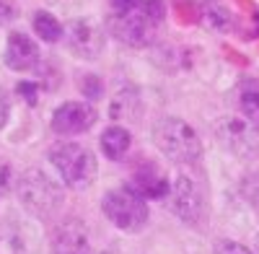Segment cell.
Masks as SVG:
<instances>
[{
  "instance_id": "3",
  "label": "cell",
  "mask_w": 259,
  "mask_h": 254,
  "mask_svg": "<svg viewBox=\"0 0 259 254\" xmlns=\"http://www.w3.org/2000/svg\"><path fill=\"white\" fill-rule=\"evenodd\" d=\"M50 161L57 168L60 179L70 189L89 187L96 174V158L85 145L80 143H60L50 151Z\"/></svg>"
},
{
  "instance_id": "24",
  "label": "cell",
  "mask_w": 259,
  "mask_h": 254,
  "mask_svg": "<svg viewBox=\"0 0 259 254\" xmlns=\"http://www.w3.org/2000/svg\"><path fill=\"white\" fill-rule=\"evenodd\" d=\"M8 119H11V99L3 89H0V130L8 124Z\"/></svg>"
},
{
  "instance_id": "25",
  "label": "cell",
  "mask_w": 259,
  "mask_h": 254,
  "mask_svg": "<svg viewBox=\"0 0 259 254\" xmlns=\"http://www.w3.org/2000/svg\"><path fill=\"white\" fill-rule=\"evenodd\" d=\"M256 254H259V234H256Z\"/></svg>"
},
{
  "instance_id": "12",
  "label": "cell",
  "mask_w": 259,
  "mask_h": 254,
  "mask_svg": "<svg viewBox=\"0 0 259 254\" xmlns=\"http://www.w3.org/2000/svg\"><path fill=\"white\" fill-rule=\"evenodd\" d=\"M221 140H226V145L239 156H251V153L259 151V130L249 122L228 119L223 133H221Z\"/></svg>"
},
{
  "instance_id": "8",
  "label": "cell",
  "mask_w": 259,
  "mask_h": 254,
  "mask_svg": "<svg viewBox=\"0 0 259 254\" xmlns=\"http://www.w3.org/2000/svg\"><path fill=\"white\" fill-rule=\"evenodd\" d=\"M96 109L85 101H65L52 114V130L57 135H78L85 133L96 122Z\"/></svg>"
},
{
  "instance_id": "23",
  "label": "cell",
  "mask_w": 259,
  "mask_h": 254,
  "mask_svg": "<svg viewBox=\"0 0 259 254\" xmlns=\"http://www.w3.org/2000/svg\"><path fill=\"white\" fill-rule=\"evenodd\" d=\"M18 16V6L13 0H0V24H11Z\"/></svg>"
},
{
  "instance_id": "15",
  "label": "cell",
  "mask_w": 259,
  "mask_h": 254,
  "mask_svg": "<svg viewBox=\"0 0 259 254\" xmlns=\"http://www.w3.org/2000/svg\"><path fill=\"white\" fill-rule=\"evenodd\" d=\"M31 24H34L36 36H39V39H45V41H60L62 34H65V26L60 24V21H57L52 13H47V11L34 13Z\"/></svg>"
},
{
  "instance_id": "17",
  "label": "cell",
  "mask_w": 259,
  "mask_h": 254,
  "mask_svg": "<svg viewBox=\"0 0 259 254\" xmlns=\"http://www.w3.org/2000/svg\"><path fill=\"white\" fill-rule=\"evenodd\" d=\"M135 109H138V96H135V91H133V89H122V91H117V96H114V101H112L109 114H112V119H127V117L135 114Z\"/></svg>"
},
{
  "instance_id": "6",
  "label": "cell",
  "mask_w": 259,
  "mask_h": 254,
  "mask_svg": "<svg viewBox=\"0 0 259 254\" xmlns=\"http://www.w3.org/2000/svg\"><path fill=\"white\" fill-rule=\"evenodd\" d=\"M171 210L184 221L197 226L205 218V195H202V187L194 182L189 174H179L177 182L171 184V195H168Z\"/></svg>"
},
{
  "instance_id": "13",
  "label": "cell",
  "mask_w": 259,
  "mask_h": 254,
  "mask_svg": "<svg viewBox=\"0 0 259 254\" xmlns=\"http://www.w3.org/2000/svg\"><path fill=\"white\" fill-rule=\"evenodd\" d=\"M130 145H133V135H130L122 124H112V127H106V130L101 133V151L106 158H112V161H119L127 156L130 151Z\"/></svg>"
},
{
  "instance_id": "14",
  "label": "cell",
  "mask_w": 259,
  "mask_h": 254,
  "mask_svg": "<svg viewBox=\"0 0 259 254\" xmlns=\"http://www.w3.org/2000/svg\"><path fill=\"white\" fill-rule=\"evenodd\" d=\"M239 109L249 124L259 130V80H246L239 89Z\"/></svg>"
},
{
  "instance_id": "4",
  "label": "cell",
  "mask_w": 259,
  "mask_h": 254,
  "mask_svg": "<svg viewBox=\"0 0 259 254\" xmlns=\"http://www.w3.org/2000/svg\"><path fill=\"white\" fill-rule=\"evenodd\" d=\"M101 210L122 231H140L148 223V205L133 187L109 189L101 200Z\"/></svg>"
},
{
  "instance_id": "19",
  "label": "cell",
  "mask_w": 259,
  "mask_h": 254,
  "mask_svg": "<svg viewBox=\"0 0 259 254\" xmlns=\"http://www.w3.org/2000/svg\"><path fill=\"white\" fill-rule=\"evenodd\" d=\"M212 254H251V249L244 246V244H239V241H228V239H223V241L215 244Z\"/></svg>"
},
{
  "instance_id": "11",
  "label": "cell",
  "mask_w": 259,
  "mask_h": 254,
  "mask_svg": "<svg viewBox=\"0 0 259 254\" xmlns=\"http://www.w3.org/2000/svg\"><path fill=\"white\" fill-rule=\"evenodd\" d=\"M130 187H133L143 200H145V197H150V200H163V197L171 195L168 179L158 172V166H153V163L138 166L135 174H133V184H130Z\"/></svg>"
},
{
  "instance_id": "20",
  "label": "cell",
  "mask_w": 259,
  "mask_h": 254,
  "mask_svg": "<svg viewBox=\"0 0 259 254\" xmlns=\"http://www.w3.org/2000/svg\"><path fill=\"white\" fill-rule=\"evenodd\" d=\"M16 94L24 99L26 104H31V107L39 101V86H36V83H18V86H16Z\"/></svg>"
},
{
  "instance_id": "18",
  "label": "cell",
  "mask_w": 259,
  "mask_h": 254,
  "mask_svg": "<svg viewBox=\"0 0 259 254\" xmlns=\"http://www.w3.org/2000/svg\"><path fill=\"white\" fill-rule=\"evenodd\" d=\"M140 11L153 21V24H161L163 16H166V8H163V0H140Z\"/></svg>"
},
{
  "instance_id": "10",
  "label": "cell",
  "mask_w": 259,
  "mask_h": 254,
  "mask_svg": "<svg viewBox=\"0 0 259 254\" xmlns=\"http://www.w3.org/2000/svg\"><path fill=\"white\" fill-rule=\"evenodd\" d=\"M39 62L36 41L24 31H11L6 41V65L11 70H31Z\"/></svg>"
},
{
  "instance_id": "21",
  "label": "cell",
  "mask_w": 259,
  "mask_h": 254,
  "mask_svg": "<svg viewBox=\"0 0 259 254\" xmlns=\"http://www.w3.org/2000/svg\"><path fill=\"white\" fill-rule=\"evenodd\" d=\"M11 187H16V177L6 161H0V195H8Z\"/></svg>"
},
{
  "instance_id": "22",
  "label": "cell",
  "mask_w": 259,
  "mask_h": 254,
  "mask_svg": "<svg viewBox=\"0 0 259 254\" xmlns=\"http://www.w3.org/2000/svg\"><path fill=\"white\" fill-rule=\"evenodd\" d=\"M109 6H112L114 16H127L140 8V0H109Z\"/></svg>"
},
{
  "instance_id": "5",
  "label": "cell",
  "mask_w": 259,
  "mask_h": 254,
  "mask_svg": "<svg viewBox=\"0 0 259 254\" xmlns=\"http://www.w3.org/2000/svg\"><path fill=\"white\" fill-rule=\"evenodd\" d=\"M62 36L68 50L80 60H96L106 47V31L96 18H73Z\"/></svg>"
},
{
  "instance_id": "9",
  "label": "cell",
  "mask_w": 259,
  "mask_h": 254,
  "mask_svg": "<svg viewBox=\"0 0 259 254\" xmlns=\"http://www.w3.org/2000/svg\"><path fill=\"white\" fill-rule=\"evenodd\" d=\"M52 254H91L89 228L78 218H65L52 231Z\"/></svg>"
},
{
  "instance_id": "26",
  "label": "cell",
  "mask_w": 259,
  "mask_h": 254,
  "mask_svg": "<svg viewBox=\"0 0 259 254\" xmlns=\"http://www.w3.org/2000/svg\"><path fill=\"white\" fill-rule=\"evenodd\" d=\"M104 254H109V251H104Z\"/></svg>"
},
{
  "instance_id": "7",
  "label": "cell",
  "mask_w": 259,
  "mask_h": 254,
  "mask_svg": "<svg viewBox=\"0 0 259 254\" xmlns=\"http://www.w3.org/2000/svg\"><path fill=\"white\" fill-rule=\"evenodd\" d=\"M156 26L158 24H153L140 8L127 13V16H112L109 18V29L114 31V36L130 47H148L150 41L156 39Z\"/></svg>"
},
{
  "instance_id": "1",
  "label": "cell",
  "mask_w": 259,
  "mask_h": 254,
  "mask_svg": "<svg viewBox=\"0 0 259 254\" xmlns=\"http://www.w3.org/2000/svg\"><path fill=\"white\" fill-rule=\"evenodd\" d=\"M153 140L158 151L179 166H192L202 156V143L194 127L177 117H163L153 127Z\"/></svg>"
},
{
  "instance_id": "16",
  "label": "cell",
  "mask_w": 259,
  "mask_h": 254,
  "mask_svg": "<svg viewBox=\"0 0 259 254\" xmlns=\"http://www.w3.org/2000/svg\"><path fill=\"white\" fill-rule=\"evenodd\" d=\"M205 18L215 31H228L231 24H233V16H231V11L223 0H207L205 3Z\"/></svg>"
},
{
  "instance_id": "2",
  "label": "cell",
  "mask_w": 259,
  "mask_h": 254,
  "mask_svg": "<svg viewBox=\"0 0 259 254\" xmlns=\"http://www.w3.org/2000/svg\"><path fill=\"white\" fill-rule=\"evenodd\" d=\"M16 195H18L21 205L39 218L55 216L62 207V189L57 187V182L50 174L41 172V168H26L24 174H18Z\"/></svg>"
}]
</instances>
